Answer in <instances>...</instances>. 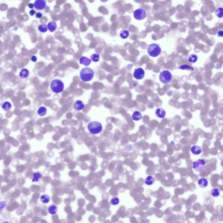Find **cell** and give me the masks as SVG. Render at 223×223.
<instances>
[{
	"label": "cell",
	"mask_w": 223,
	"mask_h": 223,
	"mask_svg": "<svg viewBox=\"0 0 223 223\" xmlns=\"http://www.w3.org/2000/svg\"><path fill=\"white\" fill-rule=\"evenodd\" d=\"M94 75V71L90 68H84L80 72V78L83 82H87L91 81L93 78Z\"/></svg>",
	"instance_id": "6da1fadb"
},
{
	"label": "cell",
	"mask_w": 223,
	"mask_h": 223,
	"mask_svg": "<svg viewBox=\"0 0 223 223\" xmlns=\"http://www.w3.org/2000/svg\"><path fill=\"white\" fill-rule=\"evenodd\" d=\"M50 88L52 91L55 93H62L64 90V84L61 80L54 79L50 83Z\"/></svg>",
	"instance_id": "7a4b0ae2"
},
{
	"label": "cell",
	"mask_w": 223,
	"mask_h": 223,
	"mask_svg": "<svg viewBox=\"0 0 223 223\" xmlns=\"http://www.w3.org/2000/svg\"><path fill=\"white\" fill-rule=\"evenodd\" d=\"M87 128L90 133L92 134H97L101 132L103 126L99 122L93 121L88 124Z\"/></svg>",
	"instance_id": "3957f363"
},
{
	"label": "cell",
	"mask_w": 223,
	"mask_h": 223,
	"mask_svg": "<svg viewBox=\"0 0 223 223\" xmlns=\"http://www.w3.org/2000/svg\"><path fill=\"white\" fill-rule=\"evenodd\" d=\"M147 51L150 56L156 57L161 53V49L157 44H152L148 46Z\"/></svg>",
	"instance_id": "277c9868"
},
{
	"label": "cell",
	"mask_w": 223,
	"mask_h": 223,
	"mask_svg": "<svg viewBox=\"0 0 223 223\" xmlns=\"http://www.w3.org/2000/svg\"><path fill=\"white\" fill-rule=\"evenodd\" d=\"M172 79V75L170 72L168 70H164L159 74V80L163 84H168Z\"/></svg>",
	"instance_id": "5b68a950"
},
{
	"label": "cell",
	"mask_w": 223,
	"mask_h": 223,
	"mask_svg": "<svg viewBox=\"0 0 223 223\" xmlns=\"http://www.w3.org/2000/svg\"><path fill=\"white\" fill-rule=\"evenodd\" d=\"M206 162L202 159H199L194 161L193 163V168L196 171L202 172L205 171Z\"/></svg>",
	"instance_id": "8992f818"
},
{
	"label": "cell",
	"mask_w": 223,
	"mask_h": 223,
	"mask_svg": "<svg viewBox=\"0 0 223 223\" xmlns=\"http://www.w3.org/2000/svg\"><path fill=\"white\" fill-rule=\"evenodd\" d=\"M146 16V11L142 8H139L134 12V17L136 20H143L145 18Z\"/></svg>",
	"instance_id": "52a82bcc"
},
{
	"label": "cell",
	"mask_w": 223,
	"mask_h": 223,
	"mask_svg": "<svg viewBox=\"0 0 223 223\" xmlns=\"http://www.w3.org/2000/svg\"><path fill=\"white\" fill-rule=\"evenodd\" d=\"M144 74L145 73L144 70L141 68H139L135 70L134 72L133 76L136 79L141 80L144 77Z\"/></svg>",
	"instance_id": "ba28073f"
},
{
	"label": "cell",
	"mask_w": 223,
	"mask_h": 223,
	"mask_svg": "<svg viewBox=\"0 0 223 223\" xmlns=\"http://www.w3.org/2000/svg\"><path fill=\"white\" fill-rule=\"evenodd\" d=\"M46 2L45 0H36L34 4L35 9L38 10H42L46 7Z\"/></svg>",
	"instance_id": "9c48e42d"
},
{
	"label": "cell",
	"mask_w": 223,
	"mask_h": 223,
	"mask_svg": "<svg viewBox=\"0 0 223 223\" xmlns=\"http://www.w3.org/2000/svg\"><path fill=\"white\" fill-rule=\"evenodd\" d=\"M85 107L84 103L81 100H77L74 102L73 104V108L75 110L81 111Z\"/></svg>",
	"instance_id": "30bf717a"
},
{
	"label": "cell",
	"mask_w": 223,
	"mask_h": 223,
	"mask_svg": "<svg viewBox=\"0 0 223 223\" xmlns=\"http://www.w3.org/2000/svg\"><path fill=\"white\" fill-rule=\"evenodd\" d=\"M48 212L51 215H55L58 211V207L55 204H51L47 208Z\"/></svg>",
	"instance_id": "8fae6325"
},
{
	"label": "cell",
	"mask_w": 223,
	"mask_h": 223,
	"mask_svg": "<svg viewBox=\"0 0 223 223\" xmlns=\"http://www.w3.org/2000/svg\"><path fill=\"white\" fill-rule=\"evenodd\" d=\"M156 115L159 118H163L166 116V112L162 108H159L156 110Z\"/></svg>",
	"instance_id": "7c38bea8"
},
{
	"label": "cell",
	"mask_w": 223,
	"mask_h": 223,
	"mask_svg": "<svg viewBox=\"0 0 223 223\" xmlns=\"http://www.w3.org/2000/svg\"><path fill=\"white\" fill-rule=\"evenodd\" d=\"M91 63V60L86 57H81L80 59V63L87 66Z\"/></svg>",
	"instance_id": "4fadbf2b"
},
{
	"label": "cell",
	"mask_w": 223,
	"mask_h": 223,
	"mask_svg": "<svg viewBox=\"0 0 223 223\" xmlns=\"http://www.w3.org/2000/svg\"><path fill=\"white\" fill-rule=\"evenodd\" d=\"M198 184L201 188H204L207 187L208 184V182L207 179L203 178L198 180Z\"/></svg>",
	"instance_id": "5bb4252c"
},
{
	"label": "cell",
	"mask_w": 223,
	"mask_h": 223,
	"mask_svg": "<svg viewBox=\"0 0 223 223\" xmlns=\"http://www.w3.org/2000/svg\"><path fill=\"white\" fill-rule=\"evenodd\" d=\"M30 75L29 71L27 69H23L20 72L19 76L22 79H26L29 77Z\"/></svg>",
	"instance_id": "9a60e30c"
},
{
	"label": "cell",
	"mask_w": 223,
	"mask_h": 223,
	"mask_svg": "<svg viewBox=\"0 0 223 223\" xmlns=\"http://www.w3.org/2000/svg\"><path fill=\"white\" fill-rule=\"evenodd\" d=\"M191 152L194 155H198L201 153V152H202V149L201 147L198 146H194L191 148Z\"/></svg>",
	"instance_id": "2e32d148"
},
{
	"label": "cell",
	"mask_w": 223,
	"mask_h": 223,
	"mask_svg": "<svg viewBox=\"0 0 223 223\" xmlns=\"http://www.w3.org/2000/svg\"><path fill=\"white\" fill-rule=\"evenodd\" d=\"M57 27V24L55 22H50L48 24V29L51 32H53L56 31Z\"/></svg>",
	"instance_id": "e0dca14e"
},
{
	"label": "cell",
	"mask_w": 223,
	"mask_h": 223,
	"mask_svg": "<svg viewBox=\"0 0 223 223\" xmlns=\"http://www.w3.org/2000/svg\"><path fill=\"white\" fill-rule=\"evenodd\" d=\"M155 182V178L153 176L150 175L147 177L144 180V183L148 186L152 185Z\"/></svg>",
	"instance_id": "ac0fdd59"
},
{
	"label": "cell",
	"mask_w": 223,
	"mask_h": 223,
	"mask_svg": "<svg viewBox=\"0 0 223 223\" xmlns=\"http://www.w3.org/2000/svg\"><path fill=\"white\" fill-rule=\"evenodd\" d=\"M132 118L135 121H139L142 118V116L140 112L136 111L132 115Z\"/></svg>",
	"instance_id": "d6986e66"
},
{
	"label": "cell",
	"mask_w": 223,
	"mask_h": 223,
	"mask_svg": "<svg viewBox=\"0 0 223 223\" xmlns=\"http://www.w3.org/2000/svg\"><path fill=\"white\" fill-rule=\"evenodd\" d=\"M42 178V174L40 172L34 173L33 174V178L32 181L33 182H37Z\"/></svg>",
	"instance_id": "ffe728a7"
},
{
	"label": "cell",
	"mask_w": 223,
	"mask_h": 223,
	"mask_svg": "<svg viewBox=\"0 0 223 223\" xmlns=\"http://www.w3.org/2000/svg\"><path fill=\"white\" fill-rule=\"evenodd\" d=\"M210 194L214 198H218L220 194V190L217 188H213L211 191Z\"/></svg>",
	"instance_id": "44dd1931"
},
{
	"label": "cell",
	"mask_w": 223,
	"mask_h": 223,
	"mask_svg": "<svg viewBox=\"0 0 223 223\" xmlns=\"http://www.w3.org/2000/svg\"><path fill=\"white\" fill-rule=\"evenodd\" d=\"M41 201L43 203H48L50 200V196L47 194H43L40 197Z\"/></svg>",
	"instance_id": "7402d4cb"
},
{
	"label": "cell",
	"mask_w": 223,
	"mask_h": 223,
	"mask_svg": "<svg viewBox=\"0 0 223 223\" xmlns=\"http://www.w3.org/2000/svg\"><path fill=\"white\" fill-rule=\"evenodd\" d=\"M38 114L41 116H43L46 115L47 113V109L44 106L39 107L37 111Z\"/></svg>",
	"instance_id": "603a6c76"
},
{
	"label": "cell",
	"mask_w": 223,
	"mask_h": 223,
	"mask_svg": "<svg viewBox=\"0 0 223 223\" xmlns=\"http://www.w3.org/2000/svg\"><path fill=\"white\" fill-rule=\"evenodd\" d=\"M1 107H2V109H3L5 111H7V112L9 111L11 109V104L8 102H4L2 104Z\"/></svg>",
	"instance_id": "cb8c5ba5"
},
{
	"label": "cell",
	"mask_w": 223,
	"mask_h": 223,
	"mask_svg": "<svg viewBox=\"0 0 223 223\" xmlns=\"http://www.w3.org/2000/svg\"><path fill=\"white\" fill-rule=\"evenodd\" d=\"M129 35V32L127 29H123L120 33V36L122 39H126Z\"/></svg>",
	"instance_id": "d4e9b609"
},
{
	"label": "cell",
	"mask_w": 223,
	"mask_h": 223,
	"mask_svg": "<svg viewBox=\"0 0 223 223\" xmlns=\"http://www.w3.org/2000/svg\"><path fill=\"white\" fill-rule=\"evenodd\" d=\"M120 200L119 198L117 196H114L112 198V199L110 200V203L112 205L116 206L119 204Z\"/></svg>",
	"instance_id": "484cf974"
},
{
	"label": "cell",
	"mask_w": 223,
	"mask_h": 223,
	"mask_svg": "<svg viewBox=\"0 0 223 223\" xmlns=\"http://www.w3.org/2000/svg\"><path fill=\"white\" fill-rule=\"evenodd\" d=\"M38 30L41 32L45 33L47 31V25L46 24H41L38 27Z\"/></svg>",
	"instance_id": "4316f807"
},
{
	"label": "cell",
	"mask_w": 223,
	"mask_h": 223,
	"mask_svg": "<svg viewBox=\"0 0 223 223\" xmlns=\"http://www.w3.org/2000/svg\"><path fill=\"white\" fill-rule=\"evenodd\" d=\"M197 59L198 57L195 54H191L189 56L188 60L189 62L194 63L197 61Z\"/></svg>",
	"instance_id": "83f0119b"
},
{
	"label": "cell",
	"mask_w": 223,
	"mask_h": 223,
	"mask_svg": "<svg viewBox=\"0 0 223 223\" xmlns=\"http://www.w3.org/2000/svg\"><path fill=\"white\" fill-rule=\"evenodd\" d=\"M223 9L222 7H218L215 11L216 16L219 18H222L223 17Z\"/></svg>",
	"instance_id": "f1b7e54d"
},
{
	"label": "cell",
	"mask_w": 223,
	"mask_h": 223,
	"mask_svg": "<svg viewBox=\"0 0 223 223\" xmlns=\"http://www.w3.org/2000/svg\"><path fill=\"white\" fill-rule=\"evenodd\" d=\"M90 58L93 62H98L99 61L100 58V55L98 54L94 53L91 55Z\"/></svg>",
	"instance_id": "f546056e"
},
{
	"label": "cell",
	"mask_w": 223,
	"mask_h": 223,
	"mask_svg": "<svg viewBox=\"0 0 223 223\" xmlns=\"http://www.w3.org/2000/svg\"><path fill=\"white\" fill-rule=\"evenodd\" d=\"M178 69H182V70H194V68L193 67L190 66V65H183L179 66V67L177 68Z\"/></svg>",
	"instance_id": "4dcf8cb0"
},
{
	"label": "cell",
	"mask_w": 223,
	"mask_h": 223,
	"mask_svg": "<svg viewBox=\"0 0 223 223\" xmlns=\"http://www.w3.org/2000/svg\"><path fill=\"white\" fill-rule=\"evenodd\" d=\"M7 205L6 202L4 201L0 202V212H2L5 208Z\"/></svg>",
	"instance_id": "1f68e13d"
},
{
	"label": "cell",
	"mask_w": 223,
	"mask_h": 223,
	"mask_svg": "<svg viewBox=\"0 0 223 223\" xmlns=\"http://www.w3.org/2000/svg\"><path fill=\"white\" fill-rule=\"evenodd\" d=\"M36 18H40L42 17V14L40 12H38L35 15Z\"/></svg>",
	"instance_id": "d6a6232c"
},
{
	"label": "cell",
	"mask_w": 223,
	"mask_h": 223,
	"mask_svg": "<svg viewBox=\"0 0 223 223\" xmlns=\"http://www.w3.org/2000/svg\"><path fill=\"white\" fill-rule=\"evenodd\" d=\"M31 61H32L33 62H36L37 60V58L36 57L35 55H33L31 57Z\"/></svg>",
	"instance_id": "836d02e7"
},
{
	"label": "cell",
	"mask_w": 223,
	"mask_h": 223,
	"mask_svg": "<svg viewBox=\"0 0 223 223\" xmlns=\"http://www.w3.org/2000/svg\"><path fill=\"white\" fill-rule=\"evenodd\" d=\"M218 36L222 37L223 36V32L222 31H219L218 32Z\"/></svg>",
	"instance_id": "e575fe53"
},
{
	"label": "cell",
	"mask_w": 223,
	"mask_h": 223,
	"mask_svg": "<svg viewBox=\"0 0 223 223\" xmlns=\"http://www.w3.org/2000/svg\"><path fill=\"white\" fill-rule=\"evenodd\" d=\"M35 11L34 10H31L29 12L30 15L31 16H33V15H35Z\"/></svg>",
	"instance_id": "d590c367"
},
{
	"label": "cell",
	"mask_w": 223,
	"mask_h": 223,
	"mask_svg": "<svg viewBox=\"0 0 223 223\" xmlns=\"http://www.w3.org/2000/svg\"><path fill=\"white\" fill-rule=\"evenodd\" d=\"M28 7H29L30 8H33V7H34V4H32V3H30V4H28Z\"/></svg>",
	"instance_id": "8d00e7d4"
},
{
	"label": "cell",
	"mask_w": 223,
	"mask_h": 223,
	"mask_svg": "<svg viewBox=\"0 0 223 223\" xmlns=\"http://www.w3.org/2000/svg\"><path fill=\"white\" fill-rule=\"evenodd\" d=\"M1 223H10L8 221H4V222H3Z\"/></svg>",
	"instance_id": "74e56055"
}]
</instances>
